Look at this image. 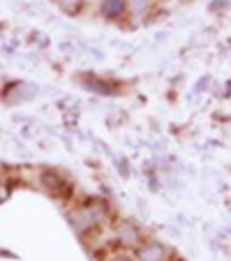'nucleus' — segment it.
Returning <instances> with one entry per match:
<instances>
[{"label": "nucleus", "mask_w": 231, "mask_h": 261, "mask_svg": "<svg viewBox=\"0 0 231 261\" xmlns=\"http://www.w3.org/2000/svg\"><path fill=\"white\" fill-rule=\"evenodd\" d=\"M97 10L107 21H118L127 16V0H97Z\"/></svg>", "instance_id": "39448f33"}, {"label": "nucleus", "mask_w": 231, "mask_h": 261, "mask_svg": "<svg viewBox=\"0 0 231 261\" xmlns=\"http://www.w3.org/2000/svg\"><path fill=\"white\" fill-rule=\"evenodd\" d=\"M113 238H116L120 245L137 247L139 243L143 241V233H141V229L137 227V222H132V220H118V222H116V227H113Z\"/></svg>", "instance_id": "f03ea898"}, {"label": "nucleus", "mask_w": 231, "mask_h": 261, "mask_svg": "<svg viewBox=\"0 0 231 261\" xmlns=\"http://www.w3.org/2000/svg\"><path fill=\"white\" fill-rule=\"evenodd\" d=\"M109 217V208L104 201H88V203H81L72 211L69 220H72V227L76 229L79 233L86 231H93L97 224L107 222Z\"/></svg>", "instance_id": "f257e3e1"}, {"label": "nucleus", "mask_w": 231, "mask_h": 261, "mask_svg": "<svg viewBox=\"0 0 231 261\" xmlns=\"http://www.w3.org/2000/svg\"><path fill=\"white\" fill-rule=\"evenodd\" d=\"M113 261H130V259H113Z\"/></svg>", "instance_id": "1a4fd4ad"}, {"label": "nucleus", "mask_w": 231, "mask_h": 261, "mask_svg": "<svg viewBox=\"0 0 231 261\" xmlns=\"http://www.w3.org/2000/svg\"><path fill=\"white\" fill-rule=\"evenodd\" d=\"M155 5H158V0H127V16L148 19Z\"/></svg>", "instance_id": "423d86ee"}, {"label": "nucleus", "mask_w": 231, "mask_h": 261, "mask_svg": "<svg viewBox=\"0 0 231 261\" xmlns=\"http://www.w3.org/2000/svg\"><path fill=\"white\" fill-rule=\"evenodd\" d=\"M134 259L137 261H167L169 247L160 241H141L134 247Z\"/></svg>", "instance_id": "7ed1b4c3"}, {"label": "nucleus", "mask_w": 231, "mask_h": 261, "mask_svg": "<svg viewBox=\"0 0 231 261\" xmlns=\"http://www.w3.org/2000/svg\"><path fill=\"white\" fill-rule=\"evenodd\" d=\"M56 5H58V10L63 12V14L67 16H79L81 10L86 7V3L88 0H54Z\"/></svg>", "instance_id": "0eeeda50"}, {"label": "nucleus", "mask_w": 231, "mask_h": 261, "mask_svg": "<svg viewBox=\"0 0 231 261\" xmlns=\"http://www.w3.org/2000/svg\"><path fill=\"white\" fill-rule=\"evenodd\" d=\"M40 185L51 194V197H58V199L67 197L69 190H72L69 188V182L65 180L58 171H51V169H46V171L40 173Z\"/></svg>", "instance_id": "20e7f679"}, {"label": "nucleus", "mask_w": 231, "mask_h": 261, "mask_svg": "<svg viewBox=\"0 0 231 261\" xmlns=\"http://www.w3.org/2000/svg\"><path fill=\"white\" fill-rule=\"evenodd\" d=\"M7 197H10V185H7V182H0V203L5 201Z\"/></svg>", "instance_id": "6e6552de"}]
</instances>
